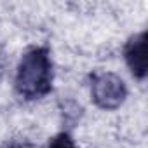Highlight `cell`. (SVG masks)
Here are the masks:
<instances>
[{
    "instance_id": "obj_1",
    "label": "cell",
    "mask_w": 148,
    "mask_h": 148,
    "mask_svg": "<svg viewBox=\"0 0 148 148\" xmlns=\"http://www.w3.org/2000/svg\"><path fill=\"white\" fill-rule=\"evenodd\" d=\"M52 61L47 47H32L28 49L16 71L14 87L16 92L26 99H40L52 91Z\"/></svg>"
},
{
    "instance_id": "obj_3",
    "label": "cell",
    "mask_w": 148,
    "mask_h": 148,
    "mask_svg": "<svg viewBox=\"0 0 148 148\" xmlns=\"http://www.w3.org/2000/svg\"><path fill=\"white\" fill-rule=\"evenodd\" d=\"M124 58L125 63L131 70V73L143 80L146 77V33H136L134 37H131L124 47Z\"/></svg>"
},
{
    "instance_id": "obj_2",
    "label": "cell",
    "mask_w": 148,
    "mask_h": 148,
    "mask_svg": "<svg viewBox=\"0 0 148 148\" xmlns=\"http://www.w3.org/2000/svg\"><path fill=\"white\" fill-rule=\"evenodd\" d=\"M91 96L99 108L115 110L125 101L127 87L124 80L115 73L96 71L91 75Z\"/></svg>"
},
{
    "instance_id": "obj_4",
    "label": "cell",
    "mask_w": 148,
    "mask_h": 148,
    "mask_svg": "<svg viewBox=\"0 0 148 148\" xmlns=\"http://www.w3.org/2000/svg\"><path fill=\"white\" fill-rule=\"evenodd\" d=\"M45 148H77V145L68 132H59L45 145Z\"/></svg>"
},
{
    "instance_id": "obj_5",
    "label": "cell",
    "mask_w": 148,
    "mask_h": 148,
    "mask_svg": "<svg viewBox=\"0 0 148 148\" xmlns=\"http://www.w3.org/2000/svg\"><path fill=\"white\" fill-rule=\"evenodd\" d=\"M2 148H32V143L26 139H11Z\"/></svg>"
}]
</instances>
